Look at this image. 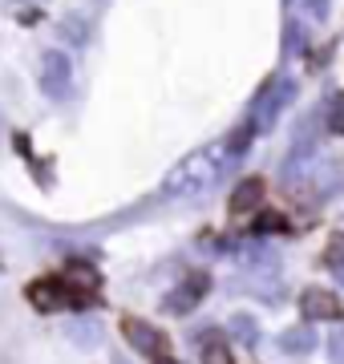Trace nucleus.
Wrapping results in <instances>:
<instances>
[{"label":"nucleus","instance_id":"f257e3e1","mask_svg":"<svg viewBox=\"0 0 344 364\" xmlns=\"http://www.w3.org/2000/svg\"><path fill=\"white\" fill-rule=\"evenodd\" d=\"M227 146L215 142V146H203V150H195V154H186L183 162H174L171 170H166V178H162V198H199L207 195L215 182H219V174H223V162H227Z\"/></svg>","mask_w":344,"mask_h":364},{"label":"nucleus","instance_id":"f03ea898","mask_svg":"<svg viewBox=\"0 0 344 364\" xmlns=\"http://www.w3.org/2000/svg\"><path fill=\"white\" fill-rule=\"evenodd\" d=\"M291 97H296V81H272V90H267L264 97H259V105H255L252 126L259 134H267L279 122V114L291 105Z\"/></svg>","mask_w":344,"mask_h":364},{"label":"nucleus","instance_id":"7ed1b4c3","mask_svg":"<svg viewBox=\"0 0 344 364\" xmlns=\"http://www.w3.org/2000/svg\"><path fill=\"white\" fill-rule=\"evenodd\" d=\"M69 85H73L69 57L61 49H45V57H41V90L49 93V97H65Z\"/></svg>","mask_w":344,"mask_h":364},{"label":"nucleus","instance_id":"20e7f679","mask_svg":"<svg viewBox=\"0 0 344 364\" xmlns=\"http://www.w3.org/2000/svg\"><path fill=\"white\" fill-rule=\"evenodd\" d=\"M207 287H211V275H207V272L186 275L183 284L174 287L171 296H166V312H171V316H186V312H195V308L203 304V296H207Z\"/></svg>","mask_w":344,"mask_h":364},{"label":"nucleus","instance_id":"39448f33","mask_svg":"<svg viewBox=\"0 0 344 364\" xmlns=\"http://www.w3.org/2000/svg\"><path fill=\"white\" fill-rule=\"evenodd\" d=\"M122 336H126V344H130L134 352H142V356H162V352H166V336H162L154 324L138 320V316H126V320H122Z\"/></svg>","mask_w":344,"mask_h":364},{"label":"nucleus","instance_id":"423d86ee","mask_svg":"<svg viewBox=\"0 0 344 364\" xmlns=\"http://www.w3.org/2000/svg\"><path fill=\"white\" fill-rule=\"evenodd\" d=\"M25 296H28V304H33L37 312H57V308H65L69 304L65 284H61V279H49V275H45V279H33Z\"/></svg>","mask_w":344,"mask_h":364},{"label":"nucleus","instance_id":"0eeeda50","mask_svg":"<svg viewBox=\"0 0 344 364\" xmlns=\"http://www.w3.org/2000/svg\"><path fill=\"white\" fill-rule=\"evenodd\" d=\"M300 312H304L308 320H340L344 308H340V299L332 296V291H324V287H308L304 296H300Z\"/></svg>","mask_w":344,"mask_h":364},{"label":"nucleus","instance_id":"6e6552de","mask_svg":"<svg viewBox=\"0 0 344 364\" xmlns=\"http://www.w3.org/2000/svg\"><path fill=\"white\" fill-rule=\"evenodd\" d=\"M259 203H264V182L259 178H243L231 191V215H252Z\"/></svg>","mask_w":344,"mask_h":364},{"label":"nucleus","instance_id":"1a4fd4ad","mask_svg":"<svg viewBox=\"0 0 344 364\" xmlns=\"http://www.w3.org/2000/svg\"><path fill=\"white\" fill-rule=\"evenodd\" d=\"M312 348H316V332H312V328H288V332H279V352H288V356H308Z\"/></svg>","mask_w":344,"mask_h":364},{"label":"nucleus","instance_id":"9d476101","mask_svg":"<svg viewBox=\"0 0 344 364\" xmlns=\"http://www.w3.org/2000/svg\"><path fill=\"white\" fill-rule=\"evenodd\" d=\"M69 340H73L77 348H97V344H102V324L90 320V316H85V320H73V324H69Z\"/></svg>","mask_w":344,"mask_h":364},{"label":"nucleus","instance_id":"9b49d317","mask_svg":"<svg viewBox=\"0 0 344 364\" xmlns=\"http://www.w3.org/2000/svg\"><path fill=\"white\" fill-rule=\"evenodd\" d=\"M227 328H231V332H235L243 344H255V332H259V324H255L252 316H243V312L231 316V320H227Z\"/></svg>","mask_w":344,"mask_h":364},{"label":"nucleus","instance_id":"f8f14e48","mask_svg":"<svg viewBox=\"0 0 344 364\" xmlns=\"http://www.w3.org/2000/svg\"><path fill=\"white\" fill-rule=\"evenodd\" d=\"M328 134H344V93H336L328 105Z\"/></svg>","mask_w":344,"mask_h":364},{"label":"nucleus","instance_id":"ddd939ff","mask_svg":"<svg viewBox=\"0 0 344 364\" xmlns=\"http://www.w3.org/2000/svg\"><path fill=\"white\" fill-rule=\"evenodd\" d=\"M324 348H328V360H332V364H344V328L328 332V340H324Z\"/></svg>","mask_w":344,"mask_h":364},{"label":"nucleus","instance_id":"4468645a","mask_svg":"<svg viewBox=\"0 0 344 364\" xmlns=\"http://www.w3.org/2000/svg\"><path fill=\"white\" fill-rule=\"evenodd\" d=\"M61 33H65L73 45H85V37H90V28L81 25V16H65V25H61Z\"/></svg>","mask_w":344,"mask_h":364},{"label":"nucleus","instance_id":"2eb2a0df","mask_svg":"<svg viewBox=\"0 0 344 364\" xmlns=\"http://www.w3.org/2000/svg\"><path fill=\"white\" fill-rule=\"evenodd\" d=\"M203 364H231V352H227V344H207L203 348Z\"/></svg>","mask_w":344,"mask_h":364},{"label":"nucleus","instance_id":"dca6fc26","mask_svg":"<svg viewBox=\"0 0 344 364\" xmlns=\"http://www.w3.org/2000/svg\"><path fill=\"white\" fill-rule=\"evenodd\" d=\"M279 227H284V219H279V215H264V219L255 223V235H259V231H279Z\"/></svg>","mask_w":344,"mask_h":364},{"label":"nucleus","instance_id":"f3484780","mask_svg":"<svg viewBox=\"0 0 344 364\" xmlns=\"http://www.w3.org/2000/svg\"><path fill=\"white\" fill-rule=\"evenodd\" d=\"M308 13L316 16V21H324L328 16V0H308Z\"/></svg>","mask_w":344,"mask_h":364},{"label":"nucleus","instance_id":"a211bd4d","mask_svg":"<svg viewBox=\"0 0 344 364\" xmlns=\"http://www.w3.org/2000/svg\"><path fill=\"white\" fill-rule=\"evenodd\" d=\"M158 364H174V360H158Z\"/></svg>","mask_w":344,"mask_h":364},{"label":"nucleus","instance_id":"6ab92c4d","mask_svg":"<svg viewBox=\"0 0 344 364\" xmlns=\"http://www.w3.org/2000/svg\"><path fill=\"white\" fill-rule=\"evenodd\" d=\"M0 130H4V117H0Z\"/></svg>","mask_w":344,"mask_h":364}]
</instances>
